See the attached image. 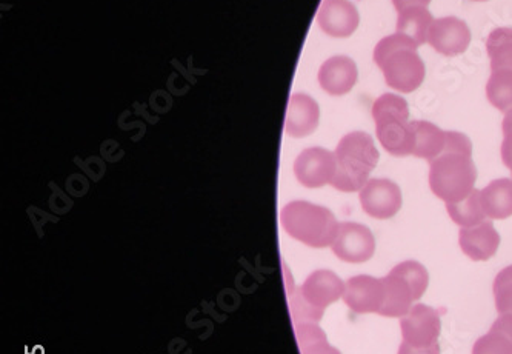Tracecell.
Returning <instances> with one entry per match:
<instances>
[{"label": "cell", "instance_id": "cell-1", "mask_svg": "<svg viewBox=\"0 0 512 354\" xmlns=\"http://www.w3.org/2000/svg\"><path fill=\"white\" fill-rule=\"evenodd\" d=\"M409 37L396 33L383 37L374 48V62L386 84L400 93H413L425 81V64Z\"/></svg>", "mask_w": 512, "mask_h": 354}, {"label": "cell", "instance_id": "cell-2", "mask_svg": "<svg viewBox=\"0 0 512 354\" xmlns=\"http://www.w3.org/2000/svg\"><path fill=\"white\" fill-rule=\"evenodd\" d=\"M337 170L333 185L343 193H354L365 187L379 162V150L373 137L363 131H353L340 139L336 151Z\"/></svg>", "mask_w": 512, "mask_h": 354}, {"label": "cell", "instance_id": "cell-3", "mask_svg": "<svg viewBox=\"0 0 512 354\" xmlns=\"http://www.w3.org/2000/svg\"><path fill=\"white\" fill-rule=\"evenodd\" d=\"M280 222L291 238L313 248L333 245L340 225L328 208L305 201L285 205L280 211Z\"/></svg>", "mask_w": 512, "mask_h": 354}, {"label": "cell", "instance_id": "cell-4", "mask_svg": "<svg viewBox=\"0 0 512 354\" xmlns=\"http://www.w3.org/2000/svg\"><path fill=\"white\" fill-rule=\"evenodd\" d=\"M373 117L377 139L396 157L411 156L416 147V134L409 121L408 102L399 94L386 93L374 102Z\"/></svg>", "mask_w": 512, "mask_h": 354}, {"label": "cell", "instance_id": "cell-5", "mask_svg": "<svg viewBox=\"0 0 512 354\" xmlns=\"http://www.w3.org/2000/svg\"><path fill=\"white\" fill-rule=\"evenodd\" d=\"M477 168L471 154L443 151L429 162V187L445 204L468 198L476 188Z\"/></svg>", "mask_w": 512, "mask_h": 354}, {"label": "cell", "instance_id": "cell-6", "mask_svg": "<svg viewBox=\"0 0 512 354\" xmlns=\"http://www.w3.org/2000/svg\"><path fill=\"white\" fill-rule=\"evenodd\" d=\"M331 248L340 261L362 264L370 261L376 253V239L365 225L343 222L339 225Z\"/></svg>", "mask_w": 512, "mask_h": 354}, {"label": "cell", "instance_id": "cell-7", "mask_svg": "<svg viewBox=\"0 0 512 354\" xmlns=\"http://www.w3.org/2000/svg\"><path fill=\"white\" fill-rule=\"evenodd\" d=\"M403 342L413 347H429L439 342L442 321L436 308L425 304L414 305L400 321Z\"/></svg>", "mask_w": 512, "mask_h": 354}, {"label": "cell", "instance_id": "cell-8", "mask_svg": "<svg viewBox=\"0 0 512 354\" xmlns=\"http://www.w3.org/2000/svg\"><path fill=\"white\" fill-rule=\"evenodd\" d=\"M360 205L374 219H389L402 208V190L389 179H370L360 190Z\"/></svg>", "mask_w": 512, "mask_h": 354}, {"label": "cell", "instance_id": "cell-9", "mask_svg": "<svg viewBox=\"0 0 512 354\" xmlns=\"http://www.w3.org/2000/svg\"><path fill=\"white\" fill-rule=\"evenodd\" d=\"M336 154L325 148H308L297 156L294 174L306 188H320L331 184L336 176Z\"/></svg>", "mask_w": 512, "mask_h": 354}, {"label": "cell", "instance_id": "cell-10", "mask_svg": "<svg viewBox=\"0 0 512 354\" xmlns=\"http://www.w3.org/2000/svg\"><path fill=\"white\" fill-rule=\"evenodd\" d=\"M428 44L443 56H457L468 50L471 31L459 17H440L429 28Z\"/></svg>", "mask_w": 512, "mask_h": 354}, {"label": "cell", "instance_id": "cell-11", "mask_svg": "<svg viewBox=\"0 0 512 354\" xmlns=\"http://www.w3.org/2000/svg\"><path fill=\"white\" fill-rule=\"evenodd\" d=\"M343 301L354 313H379L385 301V284L383 279L373 276H354L346 282Z\"/></svg>", "mask_w": 512, "mask_h": 354}, {"label": "cell", "instance_id": "cell-12", "mask_svg": "<svg viewBox=\"0 0 512 354\" xmlns=\"http://www.w3.org/2000/svg\"><path fill=\"white\" fill-rule=\"evenodd\" d=\"M317 24L328 36L350 37L359 27V11L350 0H323Z\"/></svg>", "mask_w": 512, "mask_h": 354}, {"label": "cell", "instance_id": "cell-13", "mask_svg": "<svg viewBox=\"0 0 512 354\" xmlns=\"http://www.w3.org/2000/svg\"><path fill=\"white\" fill-rule=\"evenodd\" d=\"M359 71L356 62L350 57L334 56L323 62L317 79L323 91L331 96H343L350 93L356 85Z\"/></svg>", "mask_w": 512, "mask_h": 354}, {"label": "cell", "instance_id": "cell-14", "mask_svg": "<svg viewBox=\"0 0 512 354\" xmlns=\"http://www.w3.org/2000/svg\"><path fill=\"white\" fill-rule=\"evenodd\" d=\"M345 285L333 271L317 270L306 278L299 291L308 304L325 311L328 305L343 298Z\"/></svg>", "mask_w": 512, "mask_h": 354}, {"label": "cell", "instance_id": "cell-15", "mask_svg": "<svg viewBox=\"0 0 512 354\" xmlns=\"http://www.w3.org/2000/svg\"><path fill=\"white\" fill-rule=\"evenodd\" d=\"M459 244L471 261H488L499 250L500 234L494 228L493 222L483 221L474 227L462 228Z\"/></svg>", "mask_w": 512, "mask_h": 354}, {"label": "cell", "instance_id": "cell-16", "mask_svg": "<svg viewBox=\"0 0 512 354\" xmlns=\"http://www.w3.org/2000/svg\"><path fill=\"white\" fill-rule=\"evenodd\" d=\"M319 119V105L313 97L303 93L293 94L286 111V134L296 139L310 136L319 127Z\"/></svg>", "mask_w": 512, "mask_h": 354}, {"label": "cell", "instance_id": "cell-17", "mask_svg": "<svg viewBox=\"0 0 512 354\" xmlns=\"http://www.w3.org/2000/svg\"><path fill=\"white\" fill-rule=\"evenodd\" d=\"M383 279L385 284V301L380 308V316L385 318H403L413 308V291L409 288L408 282L397 274L389 271L388 276Z\"/></svg>", "mask_w": 512, "mask_h": 354}, {"label": "cell", "instance_id": "cell-18", "mask_svg": "<svg viewBox=\"0 0 512 354\" xmlns=\"http://www.w3.org/2000/svg\"><path fill=\"white\" fill-rule=\"evenodd\" d=\"M483 210L486 218L508 219L512 216V179H497L486 185L482 191Z\"/></svg>", "mask_w": 512, "mask_h": 354}, {"label": "cell", "instance_id": "cell-19", "mask_svg": "<svg viewBox=\"0 0 512 354\" xmlns=\"http://www.w3.org/2000/svg\"><path fill=\"white\" fill-rule=\"evenodd\" d=\"M433 14L426 7H409L397 17L396 33L409 37L417 47L428 42L429 28L433 25Z\"/></svg>", "mask_w": 512, "mask_h": 354}, {"label": "cell", "instance_id": "cell-20", "mask_svg": "<svg viewBox=\"0 0 512 354\" xmlns=\"http://www.w3.org/2000/svg\"><path fill=\"white\" fill-rule=\"evenodd\" d=\"M414 134H416V147H414L413 156L425 161H434L436 157L445 150L446 131L437 125L426 121H411Z\"/></svg>", "mask_w": 512, "mask_h": 354}, {"label": "cell", "instance_id": "cell-21", "mask_svg": "<svg viewBox=\"0 0 512 354\" xmlns=\"http://www.w3.org/2000/svg\"><path fill=\"white\" fill-rule=\"evenodd\" d=\"M449 218L453 219L454 224L462 228L474 227L486 221V213L483 210L482 196L479 190H474L468 198L456 204H446Z\"/></svg>", "mask_w": 512, "mask_h": 354}, {"label": "cell", "instance_id": "cell-22", "mask_svg": "<svg viewBox=\"0 0 512 354\" xmlns=\"http://www.w3.org/2000/svg\"><path fill=\"white\" fill-rule=\"evenodd\" d=\"M486 51L491 61V71H512V28H497L489 34Z\"/></svg>", "mask_w": 512, "mask_h": 354}, {"label": "cell", "instance_id": "cell-23", "mask_svg": "<svg viewBox=\"0 0 512 354\" xmlns=\"http://www.w3.org/2000/svg\"><path fill=\"white\" fill-rule=\"evenodd\" d=\"M486 97L489 104L497 110L506 113L512 110V71H491L488 84H486Z\"/></svg>", "mask_w": 512, "mask_h": 354}, {"label": "cell", "instance_id": "cell-24", "mask_svg": "<svg viewBox=\"0 0 512 354\" xmlns=\"http://www.w3.org/2000/svg\"><path fill=\"white\" fill-rule=\"evenodd\" d=\"M296 336L302 354H340L331 347L326 334L316 322H305L296 325Z\"/></svg>", "mask_w": 512, "mask_h": 354}, {"label": "cell", "instance_id": "cell-25", "mask_svg": "<svg viewBox=\"0 0 512 354\" xmlns=\"http://www.w3.org/2000/svg\"><path fill=\"white\" fill-rule=\"evenodd\" d=\"M391 273L397 274L400 278L408 282L409 288L413 291L414 301H419L425 294L429 284L428 270L417 261H405L396 265Z\"/></svg>", "mask_w": 512, "mask_h": 354}, {"label": "cell", "instance_id": "cell-26", "mask_svg": "<svg viewBox=\"0 0 512 354\" xmlns=\"http://www.w3.org/2000/svg\"><path fill=\"white\" fill-rule=\"evenodd\" d=\"M473 354H512V341L505 334L491 328L474 344Z\"/></svg>", "mask_w": 512, "mask_h": 354}, {"label": "cell", "instance_id": "cell-27", "mask_svg": "<svg viewBox=\"0 0 512 354\" xmlns=\"http://www.w3.org/2000/svg\"><path fill=\"white\" fill-rule=\"evenodd\" d=\"M494 296L499 314H512V265L503 268L494 281Z\"/></svg>", "mask_w": 512, "mask_h": 354}, {"label": "cell", "instance_id": "cell-28", "mask_svg": "<svg viewBox=\"0 0 512 354\" xmlns=\"http://www.w3.org/2000/svg\"><path fill=\"white\" fill-rule=\"evenodd\" d=\"M290 308L293 319L297 324H305V322H317L322 319L323 310L313 307L303 299L300 291L297 293H290Z\"/></svg>", "mask_w": 512, "mask_h": 354}, {"label": "cell", "instance_id": "cell-29", "mask_svg": "<svg viewBox=\"0 0 512 354\" xmlns=\"http://www.w3.org/2000/svg\"><path fill=\"white\" fill-rule=\"evenodd\" d=\"M502 161L512 173V110L506 111L503 119Z\"/></svg>", "mask_w": 512, "mask_h": 354}, {"label": "cell", "instance_id": "cell-30", "mask_svg": "<svg viewBox=\"0 0 512 354\" xmlns=\"http://www.w3.org/2000/svg\"><path fill=\"white\" fill-rule=\"evenodd\" d=\"M445 150L471 154L473 156V144L469 141V137L463 133H457V131H446Z\"/></svg>", "mask_w": 512, "mask_h": 354}, {"label": "cell", "instance_id": "cell-31", "mask_svg": "<svg viewBox=\"0 0 512 354\" xmlns=\"http://www.w3.org/2000/svg\"><path fill=\"white\" fill-rule=\"evenodd\" d=\"M399 354H440L439 342L429 345V347H413V345L402 342L399 348Z\"/></svg>", "mask_w": 512, "mask_h": 354}, {"label": "cell", "instance_id": "cell-32", "mask_svg": "<svg viewBox=\"0 0 512 354\" xmlns=\"http://www.w3.org/2000/svg\"><path fill=\"white\" fill-rule=\"evenodd\" d=\"M429 4L431 0H393L394 8L399 13L409 7H428Z\"/></svg>", "mask_w": 512, "mask_h": 354}, {"label": "cell", "instance_id": "cell-33", "mask_svg": "<svg viewBox=\"0 0 512 354\" xmlns=\"http://www.w3.org/2000/svg\"><path fill=\"white\" fill-rule=\"evenodd\" d=\"M474 2H486V0H474Z\"/></svg>", "mask_w": 512, "mask_h": 354}]
</instances>
